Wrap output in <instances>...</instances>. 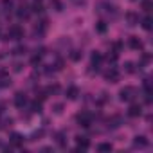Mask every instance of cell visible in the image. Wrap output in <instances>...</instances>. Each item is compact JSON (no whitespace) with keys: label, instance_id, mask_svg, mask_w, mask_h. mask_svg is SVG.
<instances>
[{"label":"cell","instance_id":"cell-1","mask_svg":"<svg viewBox=\"0 0 153 153\" xmlns=\"http://www.w3.org/2000/svg\"><path fill=\"white\" fill-rule=\"evenodd\" d=\"M135 96H137V90H135L133 87H124V88L119 90V99H121V101L130 103V101L135 99Z\"/></svg>","mask_w":153,"mask_h":153},{"label":"cell","instance_id":"cell-2","mask_svg":"<svg viewBox=\"0 0 153 153\" xmlns=\"http://www.w3.org/2000/svg\"><path fill=\"white\" fill-rule=\"evenodd\" d=\"M24 38V27H20L18 24L11 25L7 31V38L6 40H22Z\"/></svg>","mask_w":153,"mask_h":153},{"label":"cell","instance_id":"cell-3","mask_svg":"<svg viewBox=\"0 0 153 153\" xmlns=\"http://www.w3.org/2000/svg\"><path fill=\"white\" fill-rule=\"evenodd\" d=\"M76 121H78V124H79V126L88 128V126L92 124V114H90V112H81V114H78Z\"/></svg>","mask_w":153,"mask_h":153},{"label":"cell","instance_id":"cell-4","mask_svg":"<svg viewBox=\"0 0 153 153\" xmlns=\"http://www.w3.org/2000/svg\"><path fill=\"white\" fill-rule=\"evenodd\" d=\"M105 79H106L108 83H117V81L121 79V74H119V70H117L115 67H110V68L105 72Z\"/></svg>","mask_w":153,"mask_h":153},{"label":"cell","instance_id":"cell-5","mask_svg":"<svg viewBox=\"0 0 153 153\" xmlns=\"http://www.w3.org/2000/svg\"><path fill=\"white\" fill-rule=\"evenodd\" d=\"M25 105H27V96H25L24 92L15 94V106H16V108H24Z\"/></svg>","mask_w":153,"mask_h":153},{"label":"cell","instance_id":"cell-6","mask_svg":"<svg viewBox=\"0 0 153 153\" xmlns=\"http://www.w3.org/2000/svg\"><path fill=\"white\" fill-rule=\"evenodd\" d=\"M16 16H18L20 20H27V18L31 16V9H29L27 6H20V7L16 9Z\"/></svg>","mask_w":153,"mask_h":153},{"label":"cell","instance_id":"cell-7","mask_svg":"<svg viewBox=\"0 0 153 153\" xmlns=\"http://www.w3.org/2000/svg\"><path fill=\"white\" fill-rule=\"evenodd\" d=\"M124 18H126V24H128L130 27H133V25H137V24H139V15H137V13H133V11L126 13V15H124Z\"/></svg>","mask_w":153,"mask_h":153},{"label":"cell","instance_id":"cell-8","mask_svg":"<svg viewBox=\"0 0 153 153\" xmlns=\"http://www.w3.org/2000/svg\"><path fill=\"white\" fill-rule=\"evenodd\" d=\"M128 47L133 49V51H140V49H142V42H140L137 36H131V38L128 40Z\"/></svg>","mask_w":153,"mask_h":153},{"label":"cell","instance_id":"cell-9","mask_svg":"<svg viewBox=\"0 0 153 153\" xmlns=\"http://www.w3.org/2000/svg\"><path fill=\"white\" fill-rule=\"evenodd\" d=\"M101 63H103V54H101V52H92V58H90V65L97 68Z\"/></svg>","mask_w":153,"mask_h":153},{"label":"cell","instance_id":"cell-10","mask_svg":"<svg viewBox=\"0 0 153 153\" xmlns=\"http://www.w3.org/2000/svg\"><path fill=\"white\" fill-rule=\"evenodd\" d=\"M121 124H123V117H121V115H114V117L108 119V128H114V130H115V128H119Z\"/></svg>","mask_w":153,"mask_h":153},{"label":"cell","instance_id":"cell-11","mask_svg":"<svg viewBox=\"0 0 153 153\" xmlns=\"http://www.w3.org/2000/svg\"><path fill=\"white\" fill-rule=\"evenodd\" d=\"M76 144H78V149H88V146H90V142H88V139L87 137H76Z\"/></svg>","mask_w":153,"mask_h":153},{"label":"cell","instance_id":"cell-12","mask_svg":"<svg viewBox=\"0 0 153 153\" xmlns=\"http://www.w3.org/2000/svg\"><path fill=\"white\" fill-rule=\"evenodd\" d=\"M142 114V106L140 105H131L130 108H128V115L130 117H139Z\"/></svg>","mask_w":153,"mask_h":153},{"label":"cell","instance_id":"cell-13","mask_svg":"<svg viewBox=\"0 0 153 153\" xmlns=\"http://www.w3.org/2000/svg\"><path fill=\"white\" fill-rule=\"evenodd\" d=\"M133 146H135V148H146V146H148V139H146L144 135H137V137L133 139Z\"/></svg>","mask_w":153,"mask_h":153},{"label":"cell","instance_id":"cell-14","mask_svg":"<svg viewBox=\"0 0 153 153\" xmlns=\"http://www.w3.org/2000/svg\"><path fill=\"white\" fill-rule=\"evenodd\" d=\"M78 96H79V88H78V87H68V88H67V97H68L70 101L78 99Z\"/></svg>","mask_w":153,"mask_h":153},{"label":"cell","instance_id":"cell-15","mask_svg":"<svg viewBox=\"0 0 153 153\" xmlns=\"http://www.w3.org/2000/svg\"><path fill=\"white\" fill-rule=\"evenodd\" d=\"M9 142H11L13 146H22V144H24V137H22L20 133H11Z\"/></svg>","mask_w":153,"mask_h":153},{"label":"cell","instance_id":"cell-16","mask_svg":"<svg viewBox=\"0 0 153 153\" xmlns=\"http://www.w3.org/2000/svg\"><path fill=\"white\" fill-rule=\"evenodd\" d=\"M140 25H142V29H146V31H151V27H153V18L148 15V16H144L142 20H140Z\"/></svg>","mask_w":153,"mask_h":153},{"label":"cell","instance_id":"cell-17","mask_svg":"<svg viewBox=\"0 0 153 153\" xmlns=\"http://www.w3.org/2000/svg\"><path fill=\"white\" fill-rule=\"evenodd\" d=\"M56 142H58V146H61V148L67 146V137H65L63 131H58V133H56Z\"/></svg>","mask_w":153,"mask_h":153},{"label":"cell","instance_id":"cell-18","mask_svg":"<svg viewBox=\"0 0 153 153\" xmlns=\"http://www.w3.org/2000/svg\"><path fill=\"white\" fill-rule=\"evenodd\" d=\"M0 7H2L4 13H11V9H13V2H11V0H2V2H0Z\"/></svg>","mask_w":153,"mask_h":153},{"label":"cell","instance_id":"cell-19","mask_svg":"<svg viewBox=\"0 0 153 153\" xmlns=\"http://www.w3.org/2000/svg\"><path fill=\"white\" fill-rule=\"evenodd\" d=\"M31 112L33 114H40L42 112V101H33L31 103Z\"/></svg>","mask_w":153,"mask_h":153},{"label":"cell","instance_id":"cell-20","mask_svg":"<svg viewBox=\"0 0 153 153\" xmlns=\"http://www.w3.org/2000/svg\"><path fill=\"white\" fill-rule=\"evenodd\" d=\"M106 29H108L106 22H103V20H101V22H97V24H96V31H97V33H101V34H103V33H106Z\"/></svg>","mask_w":153,"mask_h":153},{"label":"cell","instance_id":"cell-21","mask_svg":"<svg viewBox=\"0 0 153 153\" xmlns=\"http://www.w3.org/2000/svg\"><path fill=\"white\" fill-rule=\"evenodd\" d=\"M58 92H59V87L58 85H51V87L45 88V94L47 96H52V94H58Z\"/></svg>","mask_w":153,"mask_h":153},{"label":"cell","instance_id":"cell-22","mask_svg":"<svg viewBox=\"0 0 153 153\" xmlns=\"http://www.w3.org/2000/svg\"><path fill=\"white\" fill-rule=\"evenodd\" d=\"M97 151H112V144L110 142H101L97 146Z\"/></svg>","mask_w":153,"mask_h":153},{"label":"cell","instance_id":"cell-23","mask_svg":"<svg viewBox=\"0 0 153 153\" xmlns=\"http://www.w3.org/2000/svg\"><path fill=\"white\" fill-rule=\"evenodd\" d=\"M11 124H13V119H11V117H6V119L0 121V130H4V128H7V126H11Z\"/></svg>","mask_w":153,"mask_h":153},{"label":"cell","instance_id":"cell-24","mask_svg":"<svg viewBox=\"0 0 153 153\" xmlns=\"http://www.w3.org/2000/svg\"><path fill=\"white\" fill-rule=\"evenodd\" d=\"M81 56H83L81 51H72V52H70V59H72V61H79Z\"/></svg>","mask_w":153,"mask_h":153},{"label":"cell","instance_id":"cell-25","mask_svg":"<svg viewBox=\"0 0 153 153\" xmlns=\"http://www.w3.org/2000/svg\"><path fill=\"white\" fill-rule=\"evenodd\" d=\"M31 11H33V13H43V6H42L40 0H38V2H34V6H33Z\"/></svg>","mask_w":153,"mask_h":153},{"label":"cell","instance_id":"cell-26","mask_svg":"<svg viewBox=\"0 0 153 153\" xmlns=\"http://www.w3.org/2000/svg\"><path fill=\"white\" fill-rule=\"evenodd\" d=\"M121 49H123V43H121V42H114V43H112V52L119 54V52H121Z\"/></svg>","mask_w":153,"mask_h":153},{"label":"cell","instance_id":"cell-27","mask_svg":"<svg viewBox=\"0 0 153 153\" xmlns=\"http://www.w3.org/2000/svg\"><path fill=\"white\" fill-rule=\"evenodd\" d=\"M151 7H153V2H151V0H142V9L144 11H151Z\"/></svg>","mask_w":153,"mask_h":153},{"label":"cell","instance_id":"cell-28","mask_svg":"<svg viewBox=\"0 0 153 153\" xmlns=\"http://www.w3.org/2000/svg\"><path fill=\"white\" fill-rule=\"evenodd\" d=\"M144 92H153V87H151V79L149 78L144 79Z\"/></svg>","mask_w":153,"mask_h":153},{"label":"cell","instance_id":"cell-29","mask_svg":"<svg viewBox=\"0 0 153 153\" xmlns=\"http://www.w3.org/2000/svg\"><path fill=\"white\" fill-rule=\"evenodd\" d=\"M27 52V49L24 47V45H20V47H16L15 51H13V54H16V56H22V54H25Z\"/></svg>","mask_w":153,"mask_h":153},{"label":"cell","instance_id":"cell-30","mask_svg":"<svg viewBox=\"0 0 153 153\" xmlns=\"http://www.w3.org/2000/svg\"><path fill=\"white\" fill-rule=\"evenodd\" d=\"M106 59H108V63L115 65V61H117V54H115V52H112V54H108V56H106Z\"/></svg>","mask_w":153,"mask_h":153},{"label":"cell","instance_id":"cell-31","mask_svg":"<svg viewBox=\"0 0 153 153\" xmlns=\"http://www.w3.org/2000/svg\"><path fill=\"white\" fill-rule=\"evenodd\" d=\"M40 61H42V56H40V54H36V56H33V58H31V65H33V67H36Z\"/></svg>","mask_w":153,"mask_h":153},{"label":"cell","instance_id":"cell-32","mask_svg":"<svg viewBox=\"0 0 153 153\" xmlns=\"http://www.w3.org/2000/svg\"><path fill=\"white\" fill-rule=\"evenodd\" d=\"M124 70H126V72H130V74H131V72H133V70H135V68H133V63H131V61H126V63H124Z\"/></svg>","mask_w":153,"mask_h":153},{"label":"cell","instance_id":"cell-33","mask_svg":"<svg viewBox=\"0 0 153 153\" xmlns=\"http://www.w3.org/2000/svg\"><path fill=\"white\" fill-rule=\"evenodd\" d=\"M13 70H15V72H20V70H22V65H20V63H15V65H13Z\"/></svg>","mask_w":153,"mask_h":153},{"label":"cell","instance_id":"cell-34","mask_svg":"<svg viewBox=\"0 0 153 153\" xmlns=\"http://www.w3.org/2000/svg\"><path fill=\"white\" fill-rule=\"evenodd\" d=\"M61 105H54V114H61Z\"/></svg>","mask_w":153,"mask_h":153},{"label":"cell","instance_id":"cell-35","mask_svg":"<svg viewBox=\"0 0 153 153\" xmlns=\"http://www.w3.org/2000/svg\"><path fill=\"white\" fill-rule=\"evenodd\" d=\"M133 2H135V0H133Z\"/></svg>","mask_w":153,"mask_h":153}]
</instances>
